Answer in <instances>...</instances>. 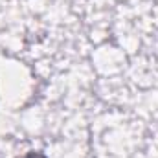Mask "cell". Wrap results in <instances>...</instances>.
Returning a JSON list of instances; mask_svg holds the SVG:
<instances>
[{"instance_id": "6da1fadb", "label": "cell", "mask_w": 158, "mask_h": 158, "mask_svg": "<svg viewBox=\"0 0 158 158\" xmlns=\"http://www.w3.org/2000/svg\"><path fill=\"white\" fill-rule=\"evenodd\" d=\"M22 158H48L44 153H40V151H30V153H26Z\"/></svg>"}]
</instances>
